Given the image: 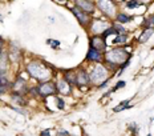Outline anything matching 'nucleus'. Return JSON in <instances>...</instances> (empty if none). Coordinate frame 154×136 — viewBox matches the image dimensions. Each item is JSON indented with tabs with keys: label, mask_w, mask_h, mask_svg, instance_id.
<instances>
[{
	"label": "nucleus",
	"mask_w": 154,
	"mask_h": 136,
	"mask_svg": "<svg viewBox=\"0 0 154 136\" xmlns=\"http://www.w3.org/2000/svg\"><path fill=\"white\" fill-rule=\"evenodd\" d=\"M128 103H129V102H128V100H126V102H122V104H121V105L114 107V111H116V112H118V111H122V109L128 108V107H129V105H128Z\"/></svg>",
	"instance_id": "nucleus-17"
},
{
	"label": "nucleus",
	"mask_w": 154,
	"mask_h": 136,
	"mask_svg": "<svg viewBox=\"0 0 154 136\" xmlns=\"http://www.w3.org/2000/svg\"><path fill=\"white\" fill-rule=\"evenodd\" d=\"M65 79L68 83H72V84H76L77 83V72L75 71H69V72L65 73Z\"/></svg>",
	"instance_id": "nucleus-14"
},
{
	"label": "nucleus",
	"mask_w": 154,
	"mask_h": 136,
	"mask_svg": "<svg viewBox=\"0 0 154 136\" xmlns=\"http://www.w3.org/2000/svg\"><path fill=\"white\" fill-rule=\"evenodd\" d=\"M57 102H59V107H60V108H64V104H63V100H61V99H57Z\"/></svg>",
	"instance_id": "nucleus-23"
},
{
	"label": "nucleus",
	"mask_w": 154,
	"mask_h": 136,
	"mask_svg": "<svg viewBox=\"0 0 154 136\" xmlns=\"http://www.w3.org/2000/svg\"><path fill=\"white\" fill-rule=\"evenodd\" d=\"M91 47L98 51H104L106 48V43L101 36H94L91 39Z\"/></svg>",
	"instance_id": "nucleus-8"
},
{
	"label": "nucleus",
	"mask_w": 154,
	"mask_h": 136,
	"mask_svg": "<svg viewBox=\"0 0 154 136\" xmlns=\"http://www.w3.org/2000/svg\"><path fill=\"white\" fill-rule=\"evenodd\" d=\"M27 71L31 76L36 77L38 80H45L51 76L49 70L44 67L41 63H38V61H31L27 67Z\"/></svg>",
	"instance_id": "nucleus-1"
},
{
	"label": "nucleus",
	"mask_w": 154,
	"mask_h": 136,
	"mask_svg": "<svg viewBox=\"0 0 154 136\" xmlns=\"http://www.w3.org/2000/svg\"><path fill=\"white\" fill-rule=\"evenodd\" d=\"M98 8L108 16H112L114 14V4L110 0H100L98 2Z\"/></svg>",
	"instance_id": "nucleus-5"
},
{
	"label": "nucleus",
	"mask_w": 154,
	"mask_h": 136,
	"mask_svg": "<svg viewBox=\"0 0 154 136\" xmlns=\"http://www.w3.org/2000/svg\"><path fill=\"white\" fill-rule=\"evenodd\" d=\"M60 135H68V132H65V131H60Z\"/></svg>",
	"instance_id": "nucleus-24"
},
{
	"label": "nucleus",
	"mask_w": 154,
	"mask_h": 136,
	"mask_svg": "<svg viewBox=\"0 0 154 136\" xmlns=\"http://www.w3.org/2000/svg\"><path fill=\"white\" fill-rule=\"evenodd\" d=\"M57 91L59 92L64 93V95H68V93H70V86L69 83L66 82V80H60L59 83H57Z\"/></svg>",
	"instance_id": "nucleus-11"
},
{
	"label": "nucleus",
	"mask_w": 154,
	"mask_h": 136,
	"mask_svg": "<svg viewBox=\"0 0 154 136\" xmlns=\"http://www.w3.org/2000/svg\"><path fill=\"white\" fill-rule=\"evenodd\" d=\"M154 34V28H147L146 31H143L142 34H141V36L138 40L141 41V43H145V41H147V39H149L152 35Z\"/></svg>",
	"instance_id": "nucleus-13"
},
{
	"label": "nucleus",
	"mask_w": 154,
	"mask_h": 136,
	"mask_svg": "<svg viewBox=\"0 0 154 136\" xmlns=\"http://www.w3.org/2000/svg\"><path fill=\"white\" fill-rule=\"evenodd\" d=\"M129 53L125 50H112L106 53V61L112 66H118V64L124 63L125 60H128Z\"/></svg>",
	"instance_id": "nucleus-2"
},
{
	"label": "nucleus",
	"mask_w": 154,
	"mask_h": 136,
	"mask_svg": "<svg viewBox=\"0 0 154 136\" xmlns=\"http://www.w3.org/2000/svg\"><path fill=\"white\" fill-rule=\"evenodd\" d=\"M126 41V35H124V34H120L117 36V39L114 40V43H125Z\"/></svg>",
	"instance_id": "nucleus-18"
},
{
	"label": "nucleus",
	"mask_w": 154,
	"mask_h": 136,
	"mask_svg": "<svg viewBox=\"0 0 154 136\" xmlns=\"http://www.w3.org/2000/svg\"><path fill=\"white\" fill-rule=\"evenodd\" d=\"M72 12H73V15L77 18V20H79L80 23H81L82 25H86L88 24V21H89V18H88V14L86 12H84L82 9H80L79 7H75V8H72Z\"/></svg>",
	"instance_id": "nucleus-6"
},
{
	"label": "nucleus",
	"mask_w": 154,
	"mask_h": 136,
	"mask_svg": "<svg viewBox=\"0 0 154 136\" xmlns=\"http://www.w3.org/2000/svg\"><path fill=\"white\" fill-rule=\"evenodd\" d=\"M0 84H3V86H8V80H7V77H4V76L0 75Z\"/></svg>",
	"instance_id": "nucleus-20"
},
{
	"label": "nucleus",
	"mask_w": 154,
	"mask_h": 136,
	"mask_svg": "<svg viewBox=\"0 0 154 136\" xmlns=\"http://www.w3.org/2000/svg\"><path fill=\"white\" fill-rule=\"evenodd\" d=\"M77 3V7H79L80 9H82L84 12H86V14H91V12L94 11V4L91 2V0H76Z\"/></svg>",
	"instance_id": "nucleus-7"
},
{
	"label": "nucleus",
	"mask_w": 154,
	"mask_h": 136,
	"mask_svg": "<svg viewBox=\"0 0 154 136\" xmlns=\"http://www.w3.org/2000/svg\"><path fill=\"white\" fill-rule=\"evenodd\" d=\"M130 20H131V18H129V16L125 14H120L117 16V21H120V23H129Z\"/></svg>",
	"instance_id": "nucleus-16"
},
{
	"label": "nucleus",
	"mask_w": 154,
	"mask_h": 136,
	"mask_svg": "<svg viewBox=\"0 0 154 136\" xmlns=\"http://www.w3.org/2000/svg\"><path fill=\"white\" fill-rule=\"evenodd\" d=\"M124 86H125V83H124V82H121V83H118V84H117V86H116V88H114V89L120 88V87H124Z\"/></svg>",
	"instance_id": "nucleus-22"
},
{
	"label": "nucleus",
	"mask_w": 154,
	"mask_h": 136,
	"mask_svg": "<svg viewBox=\"0 0 154 136\" xmlns=\"http://www.w3.org/2000/svg\"><path fill=\"white\" fill-rule=\"evenodd\" d=\"M86 59H88V60H92V61H101V60H102L101 51L94 50V48L91 47V50L88 51V55H86Z\"/></svg>",
	"instance_id": "nucleus-10"
},
{
	"label": "nucleus",
	"mask_w": 154,
	"mask_h": 136,
	"mask_svg": "<svg viewBox=\"0 0 154 136\" xmlns=\"http://www.w3.org/2000/svg\"><path fill=\"white\" fill-rule=\"evenodd\" d=\"M56 91H57L56 84L52 83V82H45V83H43L40 87H38L37 92L40 93L41 96L47 98V96H51V95H53V93H56Z\"/></svg>",
	"instance_id": "nucleus-3"
},
{
	"label": "nucleus",
	"mask_w": 154,
	"mask_h": 136,
	"mask_svg": "<svg viewBox=\"0 0 154 136\" xmlns=\"http://www.w3.org/2000/svg\"><path fill=\"white\" fill-rule=\"evenodd\" d=\"M14 89H15V92H17V93H23L25 91V82L19 77V79L16 80V83L14 84Z\"/></svg>",
	"instance_id": "nucleus-12"
},
{
	"label": "nucleus",
	"mask_w": 154,
	"mask_h": 136,
	"mask_svg": "<svg viewBox=\"0 0 154 136\" xmlns=\"http://www.w3.org/2000/svg\"><path fill=\"white\" fill-rule=\"evenodd\" d=\"M89 82H91V76H89L84 70H81V71H79V72H77V83H76L77 86H80V87L88 86Z\"/></svg>",
	"instance_id": "nucleus-9"
},
{
	"label": "nucleus",
	"mask_w": 154,
	"mask_h": 136,
	"mask_svg": "<svg viewBox=\"0 0 154 136\" xmlns=\"http://www.w3.org/2000/svg\"><path fill=\"white\" fill-rule=\"evenodd\" d=\"M0 70H2V73L7 70V53L0 52Z\"/></svg>",
	"instance_id": "nucleus-15"
},
{
	"label": "nucleus",
	"mask_w": 154,
	"mask_h": 136,
	"mask_svg": "<svg viewBox=\"0 0 154 136\" xmlns=\"http://www.w3.org/2000/svg\"><path fill=\"white\" fill-rule=\"evenodd\" d=\"M108 76V71L105 67L102 66H97L94 67V70H93L92 75H91V80L94 83H98V82H102V80H105Z\"/></svg>",
	"instance_id": "nucleus-4"
},
{
	"label": "nucleus",
	"mask_w": 154,
	"mask_h": 136,
	"mask_svg": "<svg viewBox=\"0 0 154 136\" xmlns=\"http://www.w3.org/2000/svg\"><path fill=\"white\" fill-rule=\"evenodd\" d=\"M137 5H140V3L137 0H131L128 3V8H137Z\"/></svg>",
	"instance_id": "nucleus-19"
},
{
	"label": "nucleus",
	"mask_w": 154,
	"mask_h": 136,
	"mask_svg": "<svg viewBox=\"0 0 154 136\" xmlns=\"http://www.w3.org/2000/svg\"><path fill=\"white\" fill-rule=\"evenodd\" d=\"M5 91H7V86H3V84H0V93H4Z\"/></svg>",
	"instance_id": "nucleus-21"
}]
</instances>
